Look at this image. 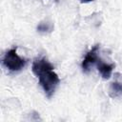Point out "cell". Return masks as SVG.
Instances as JSON below:
<instances>
[{
    "label": "cell",
    "mask_w": 122,
    "mask_h": 122,
    "mask_svg": "<svg viewBox=\"0 0 122 122\" xmlns=\"http://www.w3.org/2000/svg\"><path fill=\"white\" fill-rule=\"evenodd\" d=\"M98 50H99V45H95L92 48V50H90L87 52V54L85 55V57L82 61V64H81V68H82L83 72L88 73L91 71V69L92 68V66L95 65L97 59L99 58Z\"/></svg>",
    "instance_id": "cell-3"
},
{
    "label": "cell",
    "mask_w": 122,
    "mask_h": 122,
    "mask_svg": "<svg viewBox=\"0 0 122 122\" xmlns=\"http://www.w3.org/2000/svg\"><path fill=\"white\" fill-rule=\"evenodd\" d=\"M53 29V26L51 23H49V22H41L38 26H37V30L39 32H42V33H46V32H50Z\"/></svg>",
    "instance_id": "cell-6"
},
{
    "label": "cell",
    "mask_w": 122,
    "mask_h": 122,
    "mask_svg": "<svg viewBox=\"0 0 122 122\" xmlns=\"http://www.w3.org/2000/svg\"><path fill=\"white\" fill-rule=\"evenodd\" d=\"M3 65L5 66L6 69H8L10 71H21L25 66H26V59L21 58L17 52H16V48H12L9 50L2 60Z\"/></svg>",
    "instance_id": "cell-2"
},
{
    "label": "cell",
    "mask_w": 122,
    "mask_h": 122,
    "mask_svg": "<svg viewBox=\"0 0 122 122\" xmlns=\"http://www.w3.org/2000/svg\"><path fill=\"white\" fill-rule=\"evenodd\" d=\"M31 71L37 76L39 84L47 97L51 98L60 82L57 73L53 71L52 65L46 58L35 59L32 63Z\"/></svg>",
    "instance_id": "cell-1"
},
{
    "label": "cell",
    "mask_w": 122,
    "mask_h": 122,
    "mask_svg": "<svg viewBox=\"0 0 122 122\" xmlns=\"http://www.w3.org/2000/svg\"><path fill=\"white\" fill-rule=\"evenodd\" d=\"M109 94L112 98H116L122 95V74L115 73L114 80L111 83Z\"/></svg>",
    "instance_id": "cell-4"
},
{
    "label": "cell",
    "mask_w": 122,
    "mask_h": 122,
    "mask_svg": "<svg viewBox=\"0 0 122 122\" xmlns=\"http://www.w3.org/2000/svg\"><path fill=\"white\" fill-rule=\"evenodd\" d=\"M82 3H89V2H92V0H80Z\"/></svg>",
    "instance_id": "cell-7"
},
{
    "label": "cell",
    "mask_w": 122,
    "mask_h": 122,
    "mask_svg": "<svg viewBox=\"0 0 122 122\" xmlns=\"http://www.w3.org/2000/svg\"><path fill=\"white\" fill-rule=\"evenodd\" d=\"M95 66L97 67V70L99 71V73L101 74V76L104 78V79H109L112 75V71L114 68V64H109V63H106L104 62L100 57L97 59L96 63H95Z\"/></svg>",
    "instance_id": "cell-5"
}]
</instances>
